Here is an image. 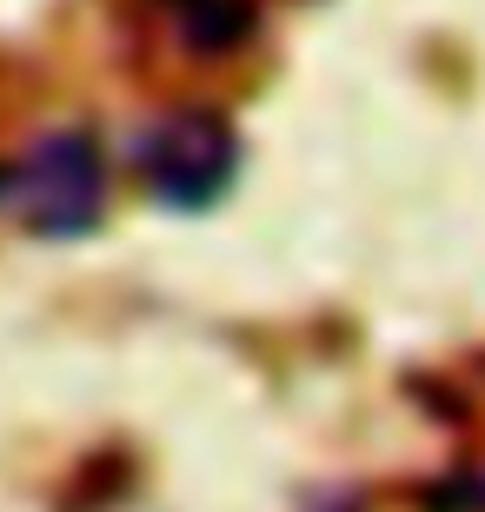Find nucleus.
<instances>
[{"label":"nucleus","instance_id":"1","mask_svg":"<svg viewBox=\"0 0 485 512\" xmlns=\"http://www.w3.org/2000/svg\"><path fill=\"white\" fill-rule=\"evenodd\" d=\"M14 207L27 220V233H40V240L94 233L100 207H107V167H100L94 133H80V127L40 133L14 167Z\"/></svg>","mask_w":485,"mask_h":512},{"label":"nucleus","instance_id":"2","mask_svg":"<svg viewBox=\"0 0 485 512\" xmlns=\"http://www.w3.org/2000/svg\"><path fill=\"white\" fill-rule=\"evenodd\" d=\"M133 160H140V180H147L153 200H167L180 213H200L233 187V173H240V133L226 127L220 114H206V107H180V114L153 120L140 133Z\"/></svg>","mask_w":485,"mask_h":512},{"label":"nucleus","instance_id":"3","mask_svg":"<svg viewBox=\"0 0 485 512\" xmlns=\"http://www.w3.org/2000/svg\"><path fill=\"white\" fill-rule=\"evenodd\" d=\"M167 14L187 34V47H206V54L246 40V27H253V7L246 0H167Z\"/></svg>","mask_w":485,"mask_h":512},{"label":"nucleus","instance_id":"4","mask_svg":"<svg viewBox=\"0 0 485 512\" xmlns=\"http://www.w3.org/2000/svg\"><path fill=\"white\" fill-rule=\"evenodd\" d=\"M466 499H472V506H485V466H479V473L466 479Z\"/></svg>","mask_w":485,"mask_h":512}]
</instances>
